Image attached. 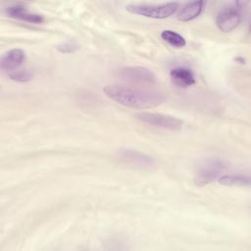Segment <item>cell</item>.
<instances>
[{
    "label": "cell",
    "instance_id": "6da1fadb",
    "mask_svg": "<svg viewBox=\"0 0 251 251\" xmlns=\"http://www.w3.org/2000/svg\"><path fill=\"white\" fill-rule=\"evenodd\" d=\"M105 95L115 102L129 108L148 109L157 107L165 102L164 93L135 86L111 84L103 89Z\"/></svg>",
    "mask_w": 251,
    "mask_h": 251
},
{
    "label": "cell",
    "instance_id": "7a4b0ae2",
    "mask_svg": "<svg viewBox=\"0 0 251 251\" xmlns=\"http://www.w3.org/2000/svg\"><path fill=\"white\" fill-rule=\"evenodd\" d=\"M178 8L177 2H168L162 4H128L126 11L151 19H166L176 13Z\"/></svg>",
    "mask_w": 251,
    "mask_h": 251
},
{
    "label": "cell",
    "instance_id": "3957f363",
    "mask_svg": "<svg viewBox=\"0 0 251 251\" xmlns=\"http://www.w3.org/2000/svg\"><path fill=\"white\" fill-rule=\"evenodd\" d=\"M118 76L126 82L138 86H150L156 83L153 72L144 67H124L118 70Z\"/></svg>",
    "mask_w": 251,
    "mask_h": 251
},
{
    "label": "cell",
    "instance_id": "277c9868",
    "mask_svg": "<svg viewBox=\"0 0 251 251\" xmlns=\"http://www.w3.org/2000/svg\"><path fill=\"white\" fill-rule=\"evenodd\" d=\"M226 169V164L219 159H210L203 162L196 171L194 181L199 186L207 185L218 179Z\"/></svg>",
    "mask_w": 251,
    "mask_h": 251
},
{
    "label": "cell",
    "instance_id": "5b68a950",
    "mask_svg": "<svg viewBox=\"0 0 251 251\" xmlns=\"http://www.w3.org/2000/svg\"><path fill=\"white\" fill-rule=\"evenodd\" d=\"M241 4L242 2H233L218 14L216 24L220 30L223 32H230L240 25L242 21Z\"/></svg>",
    "mask_w": 251,
    "mask_h": 251
},
{
    "label": "cell",
    "instance_id": "8992f818",
    "mask_svg": "<svg viewBox=\"0 0 251 251\" xmlns=\"http://www.w3.org/2000/svg\"><path fill=\"white\" fill-rule=\"evenodd\" d=\"M135 118L147 125L171 130H178L182 127L183 125V122L180 119L161 113L142 112L137 113L135 115Z\"/></svg>",
    "mask_w": 251,
    "mask_h": 251
},
{
    "label": "cell",
    "instance_id": "52a82bcc",
    "mask_svg": "<svg viewBox=\"0 0 251 251\" xmlns=\"http://www.w3.org/2000/svg\"><path fill=\"white\" fill-rule=\"evenodd\" d=\"M118 157L124 163L139 169H151L156 165L155 160L151 156L134 149H121L118 152Z\"/></svg>",
    "mask_w": 251,
    "mask_h": 251
},
{
    "label": "cell",
    "instance_id": "ba28073f",
    "mask_svg": "<svg viewBox=\"0 0 251 251\" xmlns=\"http://www.w3.org/2000/svg\"><path fill=\"white\" fill-rule=\"evenodd\" d=\"M25 52L21 48H13L6 51L0 60V68L8 74L18 71L25 62Z\"/></svg>",
    "mask_w": 251,
    "mask_h": 251
},
{
    "label": "cell",
    "instance_id": "9c48e42d",
    "mask_svg": "<svg viewBox=\"0 0 251 251\" xmlns=\"http://www.w3.org/2000/svg\"><path fill=\"white\" fill-rule=\"evenodd\" d=\"M6 15L10 18L20 20L30 24H42L44 22L43 16L30 12L23 5H12L8 6L5 10Z\"/></svg>",
    "mask_w": 251,
    "mask_h": 251
},
{
    "label": "cell",
    "instance_id": "30bf717a",
    "mask_svg": "<svg viewBox=\"0 0 251 251\" xmlns=\"http://www.w3.org/2000/svg\"><path fill=\"white\" fill-rule=\"evenodd\" d=\"M172 81L179 87H188L195 83V76L190 69L185 67H176L170 71Z\"/></svg>",
    "mask_w": 251,
    "mask_h": 251
},
{
    "label": "cell",
    "instance_id": "8fae6325",
    "mask_svg": "<svg viewBox=\"0 0 251 251\" xmlns=\"http://www.w3.org/2000/svg\"><path fill=\"white\" fill-rule=\"evenodd\" d=\"M204 6H205V3L203 1L189 2L185 6H183V8L180 10L177 16V19L181 22L192 21L201 14Z\"/></svg>",
    "mask_w": 251,
    "mask_h": 251
},
{
    "label": "cell",
    "instance_id": "7c38bea8",
    "mask_svg": "<svg viewBox=\"0 0 251 251\" xmlns=\"http://www.w3.org/2000/svg\"><path fill=\"white\" fill-rule=\"evenodd\" d=\"M218 181L225 186H248L250 184V178L243 175H223Z\"/></svg>",
    "mask_w": 251,
    "mask_h": 251
},
{
    "label": "cell",
    "instance_id": "4fadbf2b",
    "mask_svg": "<svg viewBox=\"0 0 251 251\" xmlns=\"http://www.w3.org/2000/svg\"><path fill=\"white\" fill-rule=\"evenodd\" d=\"M160 35L165 42H167L168 44H170L175 48H181L186 44L185 38L174 30L165 29L161 32Z\"/></svg>",
    "mask_w": 251,
    "mask_h": 251
},
{
    "label": "cell",
    "instance_id": "5bb4252c",
    "mask_svg": "<svg viewBox=\"0 0 251 251\" xmlns=\"http://www.w3.org/2000/svg\"><path fill=\"white\" fill-rule=\"evenodd\" d=\"M8 76L11 80L18 82H26L32 79L33 75L28 70H18L13 73L8 74Z\"/></svg>",
    "mask_w": 251,
    "mask_h": 251
},
{
    "label": "cell",
    "instance_id": "9a60e30c",
    "mask_svg": "<svg viewBox=\"0 0 251 251\" xmlns=\"http://www.w3.org/2000/svg\"><path fill=\"white\" fill-rule=\"evenodd\" d=\"M56 48L60 53L71 54V53L75 52L78 49V45L75 42H70L69 41V42H65V43H62V44L58 45Z\"/></svg>",
    "mask_w": 251,
    "mask_h": 251
}]
</instances>
